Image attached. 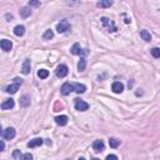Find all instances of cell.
Returning a JSON list of instances; mask_svg holds the SVG:
<instances>
[{"mask_svg": "<svg viewBox=\"0 0 160 160\" xmlns=\"http://www.w3.org/2000/svg\"><path fill=\"white\" fill-rule=\"evenodd\" d=\"M21 84H23V79L15 78V79H14V83L10 84V85H8V87L5 88V92L9 93V94H15V93L19 90V88H20Z\"/></svg>", "mask_w": 160, "mask_h": 160, "instance_id": "6da1fadb", "label": "cell"}, {"mask_svg": "<svg viewBox=\"0 0 160 160\" xmlns=\"http://www.w3.org/2000/svg\"><path fill=\"white\" fill-rule=\"evenodd\" d=\"M100 20H101L103 25L108 29V31H116V26H115V24H114V21L111 19H109L106 16H103Z\"/></svg>", "mask_w": 160, "mask_h": 160, "instance_id": "7a4b0ae2", "label": "cell"}, {"mask_svg": "<svg viewBox=\"0 0 160 160\" xmlns=\"http://www.w3.org/2000/svg\"><path fill=\"white\" fill-rule=\"evenodd\" d=\"M15 135H16V131H15V129H14V128H7V129H4V130L2 131V136H3V139H7V140H12V139H14V138H15Z\"/></svg>", "mask_w": 160, "mask_h": 160, "instance_id": "3957f363", "label": "cell"}, {"mask_svg": "<svg viewBox=\"0 0 160 160\" xmlns=\"http://www.w3.org/2000/svg\"><path fill=\"white\" fill-rule=\"evenodd\" d=\"M69 29H70V24H69V21H68V20H61V21L58 24V26H56V30H58V33H59V34L66 33Z\"/></svg>", "mask_w": 160, "mask_h": 160, "instance_id": "277c9868", "label": "cell"}, {"mask_svg": "<svg viewBox=\"0 0 160 160\" xmlns=\"http://www.w3.org/2000/svg\"><path fill=\"white\" fill-rule=\"evenodd\" d=\"M71 53L74 54V55H88L89 54V51L87 50V49H82L80 48V45L78 44V43H75L74 45H73V48H71Z\"/></svg>", "mask_w": 160, "mask_h": 160, "instance_id": "5b68a950", "label": "cell"}, {"mask_svg": "<svg viewBox=\"0 0 160 160\" xmlns=\"http://www.w3.org/2000/svg\"><path fill=\"white\" fill-rule=\"evenodd\" d=\"M75 109L79 110V111H87L89 109V104L83 101V100H79V99H75Z\"/></svg>", "mask_w": 160, "mask_h": 160, "instance_id": "8992f818", "label": "cell"}, {"mask_svg": "<svg viewBox=\"0 0 160 160\" xmlns=\"http://www.w3.org/2000/svg\"><path fill=\"white\" fill-rule=\"evenodd\" d=\"M56 76L58 78H65L66 75H68V73H69V69H68V66L66 65H64V64H61V65H59L58 68H56Z\"/></svg>", "mask_w": 160, "mask_h": 160, "instance_id": "52a82bcc", "label": "cell"}, {"mask_svg": "<svg viewBox=\"0 0 160 160\" xmlns=\"http://www.w3.org/2000/svg\"><path fill=\"white\" fill-rule=\"evenodd\" d=\"M0 45H2V50L5 51V53H8V51H10L13 49V43L10 40H8V39H3L2 43H0Z\"/></svg>", "mask_w": 160, "mask_h": 160, "instance_id": "ba28073f", "label": "cell"}, {"mask_svg": "<svg viewBox=\"0 0 160 160\" xmlns=\"http://www.w3.org/2000/svg\"><path fill=\"white\" fill-rule=\"evenodd\" d=\"M104 148H105V145H104V141L103 140H95L93 143V150L95 153H101L104 150Z\"/></svg>", "mask_w": 160, "mask_h": 160, "instance_id": "9c48e42d", "label": "cell"}, {"mask_svg": "<svg viewBox=\"0 0 160 160\" xmlns=\"http://www.w3.org/2000/svg\"><path fill=\"white\" fill-rule=\"evenodd\" d=\"M73 90H74V87H73V84H70V83L63 84V87H61V89H60V92H61L63 95H69Z\"/></svg>", "mask_w": 160, "mask_h": 160, "instance_id": "30bf717a", "label": "cell"}, {"mask_svg": "<svg viewBox=\"0 0 160 160\" xmlns=\"http://www.w3.org/2000/svg\"><path fill=\"white\" fill-rule=\"evenodd\" d=\"M111 90H113L114 93H116V94H121V93H123V90H124V85H123V83H120V82H115V83H113V85H111Z\"/></svg>", "mask_w": 160, "mask_h": 160, "instance_id": "8fae6325", "label": "cell"}, {"mask_svg": "<svg viewBox=\"0 0 160 160\" xmlns=\"http://www.w3.org/2000/svg\"><path fill=\"white\" fill-rule=\"evenodd\" d=\"M14 105H15V103H14V100L10 98V99H7V100H4V101L2 103V109H3V110L13 109V108H14Z\"/></svg>", "mask_w": 160, "mask_h": 160, "instance_id": "7c38bea8", "label": "cell"}, {"mask_svg": "<svg viewBox=\"0 0 160 160\" xmlns=\"http://www.w3.org/2000/svg\"><path fill=\"white\" fill-rule=\"evenodd\" d=\"M43 143H44V140H43L41 138H36V139L30 140V141L28 143V146H29V148H36V146L43 145Z\"/></svg>", "mask_w": 160, "mask_h": 160, "instance_id": "4fadbf2b", "label": "cell"}, {"mask_svg": "<svg viewBox=\"0 0 160 160\" xmlns=\"http://www.w3.org/2000/svg\"><path fill=\"white\" fill-rule=\"evenodd\" d=\"M30 68H31L30 60H29V59H25V60H24V63H23V68H21V71H23V74L28 75V74L30 73Z\"/></svg>", "mask_w": 160, "mask_h": 160, "instance_id": "5bb4252c", "label": "cell"}, {"mask_svg": "<svg viewBox=\"0 0 160 160\" xmlns=\"http://www.w3.org/2000/svg\"><path fill=\"white\" fill-rule=\"evenodd\" d=\"M55 123L60 126H65L68 124V116L66 115H60V116H56L55 118Z\"/></svg>", "mask_w": 160, "mask_h": 160, "instance_id": "9a60e30c", "label": "cell"}, {"mask_svg": "<svg viewBox=\"0 0 160 160\" xmlns=\"http://www.w3.org/2000/svg\"><path fill=\"white\" fill-rule=\"evenodd\" d=\"M73 87H74V92L78 94H83L87 90V87L84 84H73Z\"/></svg>", "mask_w": 160, "mask_h": 160, "instance_id": "2e32d148", "label": "cell"}, {"mask_svg": "<svg viewBox=\"0 0 160 160\" xmlns=\"http://www.w3.org/2000/svg\"><path fill=\"white\" fill-rule=\"evenodd\" d=\"M14 34L16 36H23L25 34V26L24 25H16L14 28Z\"/></svg>", "mask_w": 160, "mask_h": 160, "instance_id": "e0dca14e", "label": "cell"}, {"mask_svg": "<svg viewBox=\"0 0 160 160\" xmlns=\"http://www.w3.org/2000/svg\"><path fill=\"white\" fill-rule=\"evenodd\" d=\"M29 105H30V96H29V95H23V96L20 98V106L26 108V106H29Z\"/></svg>", "mask_w": 160, "mask_h": 160, "instance_id": "ac0fdd59", "label": "cell"}, {"mask_svg": "<svg viewBox=\"0 0 160 160\" xmlns=\"http://www.w3.org/2000/svg\"><path fill=\"white\" fill-rule=\"evenodd\" d=\"M113 5V0H99L98 7L99 8H110Z\"/></svg>", "mask_w": 160, "mask_h": 160, "instance_id": "d6986e66", "label": "cell"}, {"mask_svg": "<svg viewBox=\"0 0 160 160\" xmlns=\"http://www.w3.org/2000/svg\"><path fill=\"white\" fill-rule=\"evenodd\" d=\"M20 14L23 18H29L31 15V8L30 7H24L21 10H20Z\"/></svg>", "mask_w": 160, "mask_h": 160, "instance_id": "ffe728a7", "label": "cell"}, {"mask_svg": "<svg viewBox=\"0 0 160 160\" xmlns=\"http://www.w3.org/2000/svg\"><path fill=\"white\" fill-rule=\"evenodd\" d=\"M85 68H87V60H85V58H80V60L78 63V70L79 71H84Z\"/></svg>", "mask_w": 160, "mask_h": 160, "instance_id": "44dd1931", "label": "cell"}, {"mask_svg": "<svg viewBox=\"0 0 160 160\" xmlns=\"http://www.w3.org/2000/svg\"><path fill=\"white\" fill-rule=\"evenodd\" d=\"M140 36H141V39L145 40V41H150V40H151V35H150V33H149L148 30H141V31H140Z\"/></svg>", "mask_w": 160, "mask_h": 160, "instance_id": "7402d4cb", "label": "cell"}, {"mask_svg": "<svg viewBox=\"0 0 160 160\" xmlns=\"http://www.w3.org/2000/svg\"><path fill=\"white\" fill-rule=\"evenodd\" d=\"M109 145L115 149V148H118V146L120 145V140L116 139V138H110V139H109Z\"/></svg>", "mask_w": 160, "mask_h": 160, "instance_id": "603a6c76", "label": "cell"}, {"mask_svg": "<svg viewBox=\"0 0 160 160\" xmlns=\"http://www.w3.org/2000/svg\"><path fill=\"white\" fill-rule=\"evenodd\" d=\"M38 76H39L40 79H46V78L49 76V71H48L46 69H40V70L38 71Z\"/></svg>", "mask_w": 160, "mask_h": 160, "instance_id": "cb8c5ba5", "label": "cell"}, {"mask_svg": "<svg viewBox=\"0 0 160 160\" xmlns=\"http://www.w3.org/2000/svg\"><path fill=\"white\" fill-rule=\"evenodd\" d=\"M43 38L45 39V40H50V39H53L54 38V33H53V30H46L45 33H44V35H43Z\"/></svg>", "mask_w": 160, "mask_h": 160, "instance_id": "d4e9b609", "label": "cell"}, {"mask_svg": "<svg viewBox=\"0 0 160 160\" xmlns=\"http://www.w3.org/2000/svg\"><path fill=\"white\" fill-rule=\"evenodd\" d=\"M150 53H151V55L154 56V58H160V48H153L151 50H150Z\"/></svg>", "mask_w": 160, "mask_h": 160, "instance_id": "484cf974", "label": "cell"}, {"mask_svg": "<svg viewBox=\"0 0 160 160\" xmlns=\"http://www.w3.org/2000/svg\"><path fill=\"white\" fill-rule=\"evenodd\" d=\"M29 7L30 8H38V7H40V0H30V2H29Z\"/></svg>", "mask_w": 160, "mask_h": 160, "instance_id": "4316f807", "label": "cell"}, {"mask_svg": "<svg viewBox=\"0 0 160 160\" xmlns=\"http://www.w3.org/2000/svg\"><path fill=\"white\" fill-rule=\"evenodd\" d=\"M21 156H23V154L20 153V150H15V151L13 153V158H14L15 160H20Z\"/></svg>", "mask_w": 160, "mask_h": 160, "instance_id": "83f0119b", "label": "cell"}, {"mask_svg": "<svg viewBox=\"0 0 160 160\" xmlns=\"http://www.w3.org/2000/svg\"><path fill=\"white\" fill-rule=\"evenodd\" d=\"M79 0H66V4L70 5V7H74V5H79Z\"/></svg>", "mask_w": 160, "mask_h": 160, "instance_id": "f1b7e54d", "label": "cell"}, {"mask_svg": "<svg viewBox=\"0 0 160 160\" xmlns=\"http://www.w3.org/2000/svg\"><path fill=\"white\" fill-rule=\"evenodd\" d=\"M21 159H23V160H31V159H33V154H30V153H26V154H23V156H21Z\"/></svg>", "mask_w": 160, "mask_h": 160, "instance_id": "f546056e", "label": "cell"}, {"mask_svg": "<svg viewBox=\"0 0 160 160\" xmlns=\"http://www.w3.org/2000/svg\"><path fill=\"white\" fill-rule=\"evenodd\" d=\"M110 159H113V160H116V159H118V156H116V155H113V154H109V155L106 156V160H110Z\"/></svg>", "mask_w": 160, "mask_h": 160, "instance_id": "4dcf8cb0", "label": "cell"}, {"mask_svg": "<svg viewBox=\"0 0 160 160\" xmlns=\"http://www.w3.org/2000/svg\"><path fill=\"white\" fill-rule=\"evenodd\" d=\"M4 149H5V144H4V140H2L0 141V151H4Z\"/></svg>", "mask_w": 160, "mask_h": 160, "instance_id": "1f68e13d", "label": "cell"}]
</instances>
